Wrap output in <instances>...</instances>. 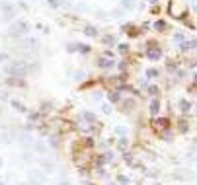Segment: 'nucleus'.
I'll return each instance as SVG.
<instances>
[{
	"label": "nucleus",
	"instance_id": "obj_1",
	"mask_svg": "<svg viewBox=\"0 0 197 185\" xmlns=\"http://www.w3.org/2000/svg\"><path fill=\"white\" fill-rule=\"evenodd\" d=\"M148 57H150V59H158V57H160V49H150V51H148Z\"/></svg>",
	"mask_w": 197,
	"mask_h": 185
},
{
	"label": "nucleus",
	"instance_id": "obj_2",
	"mask_svg": "<svg viewBox=\"0 0 197 185\" xmlns=\"http://www.w3.org/2000/svg\"><path fill=\"white\" fill-rule=\"evenodd\" d=\"M180 107H182V111H189V103H187L186 99H182L180 101Z\"/></svg>",
	"mask_w": 197,
	"mask_h": 185
},
{
	"label": "nucleus",
	"instance_id": "obj_3",
	"mask_svg": "<svg viewBox=\"0 0 197 185\" xmlns=\"http://www.w3.org/2000/svg\"><path fill=\"white\" fill-rule=\"evenodd\" d=\"M150 111H152L154 115L158 113V101H152V105H150Z\"/></svg>",
	"mask_w": 197,
	"mask_h": 185
},
{
	"label": "nucleus",
	"instance_id": "obj_4",
	"mask_svg": "<svg viewBox=\"0 0 197 185\" xmlns=\"http://www.w3.org/2000/svg\"><path fill=\"white\" fill-rule=\"evenodd\" d=\"M164 27H166L164 22H156V29H164Z\"/></svg>",
	"mask_w": 197,
	"mask_h": 185
},
{
	"label": "nucleus",
	"instance_id": "obj_5",
	"mask_svg": "<svg viewBox=\"0 0 197 185\" xmlns=\"http://www.w3.org/2000/svg\"><path fill=\"white\" fill-rule=\"evenodd\" d=\"M86 33H88V35H96V29H94V27H88Z\"/></svg>",
	"mask_w": 197,
	"mask_h": 185
},
{
	"label": "nucleus",
	"instance_id": "obj_6",
	"mask_svg": "<svg viewBox=\"0 0 197 185\" xmlns=\"http://www.w3.org/2000/svg\"><path fill=\"white\" fill-rule=\"evenodd\" d=\"M0 185H2V183H0Z\"/></svg>",
	"mask_w": 197,
	"mask_h": 185
}]
</instances>
